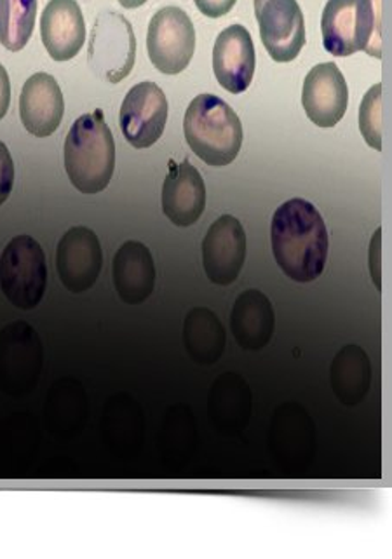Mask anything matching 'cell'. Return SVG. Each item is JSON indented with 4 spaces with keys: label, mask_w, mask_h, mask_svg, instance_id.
I'll use <instances>...</instances> for the list:
<instances>
[{
    "label": "cell",
    "mask_w": 392,
    "mask_h": 559,
    "mask_svg": "<svg viewBox=\"0 0 392 559\" xmlns=\"http://www.w3.org/2000/svg\"><path fill=\"white\" fill-rule=\"evenodd\" d=\"M272 253L281 271L295 283H312L326 267V224L314 204L289 199L277 207L271 224Z\"/></svg>",
    "instance_id": "cell-1"
},
{
    "label": "cell",
    "mask_w": 392,
    "mask_h": 559,
    "mask_svg": "<svg viewBox=\"0 0 392 559\" xmlns=\"http://www.w3.org/2000/svg\"><path fill=\"white\" fill-rule=\"evenodd\" d=\"M66 169L72 186L82 194H99L112 181L116 142L104 112L84 114L66 139Z\"/></svg>",
    "instance_id": "cell-2"
},
{
    "label": "cell",
    "mask_w": 392,
    "mask_h": 559,
    "mask_svg": "<svg viewBox=\"0 0 392 559\" xmlns=\"http://www.w3.org/2000/svg\"><path fill=\"white\" fill-rule=\"evenodd\" d=\"M183 131L192 152L207 166H229L241 152V121L218 96H195L187 108Z\"/></svg>",
    "instance_id": "cell-3"
},
{
    "label": "cell",
    "mask_w": 392,
    "mask_h": 559,
    "mask_svg": "<svg viewBox=\"0 0 392 559\" xmlns=\"http://www.w3.org/2000/svg\"><path fill=\"white\" fill-rule=\"evenodd\" d=\"M382 0H328L321 17L323 44L333 57L367 51L382 57Z\"/></svg>",
    "instance_id": "cell-4"
},
{
    "label": "cell",
    "mask_w": 392,
    "mask_h": 559,
    "mask_svg": "<svg viewBox=\"0 0 392 559\" xmlns=\"http://www.w3.org/2000/svg\"><path fill=\"white\" fill-rule=\"evenodd\" d=\"M48 265L43 246L31 236L9 241L0 257V288L14 307L32 310L43 301Z\"/></svg>",
    "instance_id": "cell-5"
},
{
    "label": "cell",
    "mask_w": 392,
    "mask_h": 559,
    "mask_svg": "<svg viewBox=\"0 0 392 559\" xmlns=\"http://www.w3.org/2000/svg\"><path fill=\"white\" fill-rule=\"evenodd\" d=\"M149 58L159 72L178 75L195 51V28L183 9L163 8L154 14L147 34Z\"/></svg>",
    "instance_id": "cell-6"
},
{
    "label": "cell",
    "mask_w": 392,
    "mask_h": 559,
    "mask_svg": "<svg viewBox=\"0 0 392 559\" xmlns=\"http://www.w3.org/2000/svg\"><path fill=\"white\" fill-rule=\"evenodd\" d=\"M254 16L269 57L289 63L306 46V22L297 0H254Z\"/></svg>",
    "instance_id": "cell-7"
},
{
    "label": "cell",
    "mask_w": 392,
    "mask_h": 559,
    "mask_svg": "<svg viewBox=\"0 0 392 559\" xmlns=\"http://www.w3.org/2000/svg\"><path fill=\"white\" fill-rule=\"evenodd\" d=\"M126 142L134 148H149L163 136L168 122V98L154 82L131 87L119 114Z\"/></svg>",
    "instance_id": "cell-8"
},
{
    "label": "cell",
    "mask_w": 392,
    "mask_h": 559,
    "mask_svg": "<svg viewBox=\"0 0 392 559\" xmlns=\"http://www.w3.org/2000/svg\"><path fill=\"white\" fill-rule=\"evenodd\" d=\"M133 28L121 14L105 13L96 20L91 37L90 61L108 82H121L134 63Z\"/></svg>",
    "instance_id": "cell-9"
},
{
    "label": "cell",
    "mask_w": 392,
    "mask_h": 559,
    "mask_svg": "<svg viewBox=\"0 0 392 559\" xmlns=\"http://www.w3.org/2000/svg\"><path fill=\"white\" fill-rule=\"evenodd\" d=\"M104 267V251L91 228H70L57 250V269L61 283L70 293H84L95 286Z\"/></svg>",
    "instance_id": "cell-10"
},
{
    "label": "cell",
    "mask_w": 392,
    "mask_h": 559,
    "mask_svg": "<svg viewBox=\"0 0 392 559\" xmlns=\"http://www.w3.org/2000/svg\"><path fill=\"white\" fill-rule=\"evenodd\" d=\"M246 260V233L233 215L216 219L203 241V265L207 280L218 286L236 283Z\"/></svg>",
    "instance_id": "cell-11"
},
{
    "label": "cell",
    "mask_w": 392,
    "mask_h": 559,
    "mask_svg": "<svg viewBox=\"0 0 392 559\" xmlns=\"http://www.w3.org/2000/svg\"><path fill=\"white\" fill-rule=\"evenodd\" d=\"M302 105L319 128H333L342 121L349 105V87L335 63H321L307 73Z\"/></svg>",
    "instance_id": "cell-12"
},
{
    "label": "cell",
    "mask_w": 392,
    "mask_h": 559,
    "mask_svg": "<svg viewBox=\"0 0 392 559\" xmlns=\"http://www.w3.org/2000/svg\"><path fill=\"white\" fill-rule=\"evenodd\" d=\"M213 72L218 84L233 95H241L251 86L254 46L245 26L233 25L218 35L213 48Z\"/></svg>",
    "instance_id": "cell-13"
},
{
    "label": "cell",
    "mask_w": 392,
    "mask_h": 559,
    "mask_svg": "<svg viewBox=\"0 0 392 559\" xmlns=\"http://www.w3.org/2000/svg\"><path fill=\"white\" fill-rule=\"evenodd\" d=\"M206 186L201 173L189 163L169 160L168 177L163 186V211L177 227H190L203 216Z\"/></svg>",
    "instance_id": "cell-14"
},
{
    "label": "cell",
    "mask_w": 392,
    "mask_h": 559,
    "mask_svg": "<svg viewBox=\"0 0 392 559\" xmlns=\"http://www.w3.org/2000/svg\"><path fill=\"white\" fill-rule=\"evenodd\" d=\"M66 114L63 93L49 73H35L22 90L20 117L28 133L37 139L51 136L60 128Z\"/></svg>",
    "instance_id": "cell-15"
},
{
    "label": "cell",
    "mask_w": 392,
    "mask_h": 559,
    "mask_svg": "<svg viewBox=\"0 0 392 559\" xmlns=\"http://www.w3.org/2000/svg\"><path fill=\"white\" fill-rule=\"evenodd\" d=\"M44 48L55 61H69L86 40L84 14L75 0H49L40 20Z\"/></svg>",
    "instance_id": "cell-16"
},
{
    "label": "cell",
    "mask_w": 392,
    "mask_h": 559,
    "mask_svg": "<svg viewBox=\"0 0 392 559\" xmlns=\"http://www.w3.org/2000/svg\"><path fill=\"white\" fill-rule=\"evenodd\" d=\"M114 286L128 306H140L156 288V263L143 242L128 241L114 257Z\"/></svg>",
    "instance_id": "cell-17"
},
{
    "label": "cell",
    "mask_w": 392,
    "mask_h": 559,
    "mask_svg": "<svg viewBox=\"0 0 392 559\" xmlns=\"http://www.w3.org/2000/svg\"><path fill=\"white\" fill-rule=\"evenodd\" d=\"M276 316L269 300L259 289L241 293L230 314V330L237 344L245 350H262L274 335Z\"/></svg>",
    "instance_id": "cell-18"
},
{
    "label": "cell",
    "mask_w": 392,
    "mask_h": 559,
    "mask_svg": "<svg viewBox=\"0 0 392 559\" xmlns=\"http://www.w3.org/2000/svg\"><path fill=\"white\" fill-rule=\"evenodd\" d=\"M332 388L342 405L358 406L371 383V366L367 353L358 345H347L332 362Z\"/></svg>",
    "instance_id": "cell-19"
},
{
    "label": "cell",
    "mask_w": 392,
    "mask_h": 559,
    "mask_svg": "<svg viewBox=\"0 0 392 559\" xmlns=\"http://www.w3.org/2000/svg\"><path fill=\"white\" fill-rule=\"evenodd\" d=\"M183 342L198 365H215L225 350V330L215 312L204 307L190 310L183 324Z\"/></svg>",
    "instance_id": "cell-20"
},
{
    "label": "cell",
    "mask_w": 392,
    "mask_h": 559,
    "mask_svg": "<svg viewBox=\"0 0 392 559\" xmlns=\"http://www.w3.org/2000/svg\"><path fill=\"white\" fill-rule=\"evenodd\" d=\"M35 16L37 0H0V44L22 51L34 34Z\"/></svg>",
    "instance_id": "cell-21"
},
{
    "label": "cell",
    "mask_w": 392,
    "mask_h": 559,
    "mask_svg": "<svg viewBox=\"0 0 392 559\" xmlns=\"http://www.w3.org/2000/svg\"><path fill=\"white\" fill-rule=\"evenodd\" d=\"M359 130L371 148L382 151V84L371 87L363 98Z\"/></svg>",
    "instance_id": "cell-22"
},
{
    "label": "cell",
    "mask_w": 392,
    "mask_h": 559,
    "mask_svg": "<svg viewBox=\"0 0 392 559\" xmlns=\"http://www.w3.org/2000/svg\"><path fill=\"white\" fill-rule=\"evenodd\" d=\"M14 186V163L8 146L0 142V206L8 201Z\"/></svg>",
    "instance_id": "cell-23"
},
{
    "label": "cell",
    "mask_w": 392,
    "mask_h": 559,
    "mask_svg": "<svg viewBox=\"0 0 392 559\" xmlns=\"http://www.w3.org/2000/svg\"><path fill=\"white\" fill-rule=\"evenodd\" d=\"M199 11L207 17H222L229 13L237 0H194Z\"/></svg>",
    "instance_id": "cell-24"
},
{
    "label": "cell",
    "mask_w": 392,
    "mask_h": 559,
    "mask_svg": "<svg viewBox=\"0 0 392 559\" xmlns=\"http://www.w3.org/2000/svg\"><path fill=\"white\" fill-rule=\"evenodd\" d=\"M9 104H11V82L4 67L0 66V121L8 114Z\"/></svg>",
    "instance_id": "cell-25"
},
{
    "label": "cell",
    "mask_w": 392,
    "mask_h": 559,
    "mask_svg": "<svg viewBox=\"0 0 392 559\" xmlns=\"http://www.w3.org/2000/svg\"><path fill=\"white\" fill-rule=\"evenodd\" d=\"M145 2H147V0H119V4L126 9H136L145 4Z\"/></svg>",
    "instance_id": "cell-26"
}]
</instances>
